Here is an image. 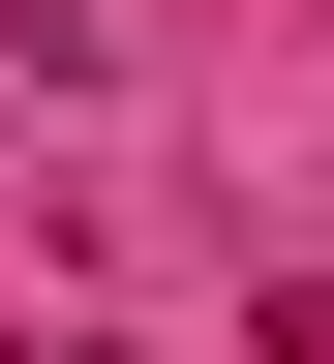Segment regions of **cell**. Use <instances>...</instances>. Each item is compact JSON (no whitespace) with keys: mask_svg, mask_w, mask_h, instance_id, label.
<instances>
[{"mask_svg":"<svg viewBox=\"0 0 334 364\" xmlns=\"http://www.w3.org/2000/svg\"><path fill=\"white\" fill-rule=\"evenodd\" d=\"M0 91H91V0H0Z\"/></svg>","mask_w":334,"mask_h":364,"instance_id":"1","label":"cell"}]
</instances>
